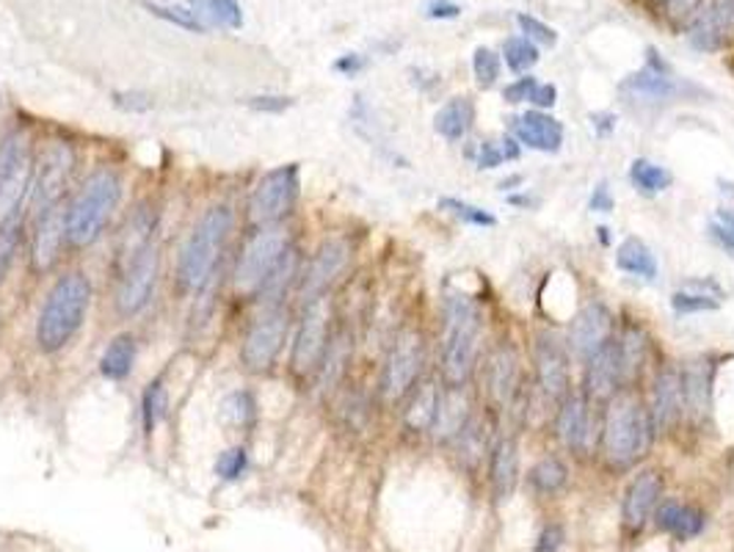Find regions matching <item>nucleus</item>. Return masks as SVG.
<instances>
[{"label":"nucleus","instance_id":"f257e3e1","mask_svg":"<svg viewBox=\"0 0 734 552\" xmlns=\"http://www.w3.org/2000/svg\"><path fill=\"white\" fill-rule=\"evenodd\" d=\"M91 304V282L80 272L56 279L37 321V345L44 354H56L78 335Z\"/></svg>","mask_w":734,"mask_h":552},{"label":"nucleus","instance_id":"f03ea898","mask_svg":"<svg viewBox=\"0 0 734 552\" xmlns=\"http://www.w3.org/2000/svg\"><path fill=\"white\" fill-rule=\"evenodd\" d=\"M119 199H122V180H119L117 171H91L65 213L67 244L83 249V246L100 240V235L106 233V224L111 221L113 210H117Z\"/></svg>","mask_w":734,"mask_h":552},{"label":"nucleus","instance_id":"7ed1b4c3","mask_svg":"<svg viewBox=\"0 0 734 552\" xmlns=\"http://www.w3.org/2000/svg\"><path fill=\"white\" fill-rule=\"evenodd\" d=\"M232 229V210L227 205H216L202 213L188 235L186 246L177 260V285L186 293H199L208 285L216 263H219L224 244Z\"/></svg>","mask_w":734,"mask_h":552},{"label":"nucleus","instance_id":"20e7f679","mask_svg":"<svg viewBox=\"0 0 734 552\" xmlns=\"http://www.w3.org/2000/svg\"><path fill=\"white\" fill-rule=\"evenodd\" d=\"M652 417L633 395H613L602 425V451L613 467H633L652 442Z\"/></svg>","mask_w":734,"mask_h":552},{"label":"nucleus","instance_id":"39448f33","mask_svg":"<svg viewBox=\"0 0 734 552\" xmlns=\"http://www.w3.org/2000/svg\"><path fill=\"white\" fill-rule=\"evenodd\" d=\"M480 341V313L469 298L450 293L445 302V337H442V373L450 387H462L475 365Z\"/></svg>","mask_w":734,"mask_h":552},{"label":"nucleus","instance_id":"423d86ee","mask_svg":"<svg viewBox=\"0 0 734 552\" xmlns=\"http://www.w3.org/2000/svg\"><path fill=\"white\" fill-rule=\"evenodd\" d=\"M33 188L31 144L22 130L0 138V221L20 216L22 203Z\"/></svg>","mask_w":734,"mask_h":552},{"label":"nucleus","instance_id":"0eeeda50","mask_svg":"<svg viewBox=\"0 0 734 552\" xmlns=\"http://www.w3.org/2000/svg\"><path fill=\"white\" fill-rule=\"evenodd\" d=\"M290 249L288 229L282 224H271V227H260L249 240H246L244 252L238 257V268H235V290L244 296H257L262 282L274 272L279 257Z\"/></svg>","mask_w":734,"mask_h":552},{"label":"nucleus","instance_id":"6e6552de","mask_svg":"<svg viewBox=\"0 0 734 552\" xmlns=\"http://www.w3.org/2000/svg\"><path fill=\"white\" fill-rule=\"evenodd\" d=\"M298 199V164H285L262 175L249 197V221L255 227L279 224Z\"/></svg>","mask_w":734,"mask_h":552},{"label":"nucleus","instance_id":"1a4fd4ad","mask_svg":"<svg viewBox=\"0 0 734 552\" xmlns=\"http://www.w3.org/2000/svg\"><path fill=\"white\" fill-rule=\"evenodd\" d=\"M423 365H426V345H423L420 332L406 329L400 332L398 341L389 348L387 362H384L381 393L387 401H400L415 390L420 378Z\"/></svg>","mask_w":734,"mask_h":552},{"label":"nucleus","instance_id":"9d476101","mask_svg":"<svg viewBox=\"0 0 734 552\" xmlns=\"http://www.w3.org/2000/svg\"><path fill=\"white\" fill-rule=\"evenodd\" d=\"M290 318L288 309L279 304V307H268L255 324L249 326L244 337V348H240V362L246 365V371L262 373L277 362L279 351H282L285 341H288Z\"/></svg>","mask_w":734,"mask_h":552},{"label":"nucleus","instance_id":"9b49d317","mask_svg":"<svg viewBox=\"0 0 734 552\" xmlns=\"http://www.w3.org/2000/svg\"><path fill=\"white\" fill-rule=\"evenodd\" d=\"M75 166V155L70 144H50L48 149L39 158V166L33 169V213L42 216V213L53 210L61 205L67 191V183H70Z\"/></svg>","mask_w":734,"mask_h":552},{"label":"nucleus","instance_id":"f8f14e48","mask_svg":"<svg viewBox=\"0 0 734 552\" xmlns=\"http://www.w3.org/2000/svg\"><path fill=\"white\" fill-rule=\"evenodd\" d=\"M160 274L158 246L149 244L139 255L125 263V272L119 276L117 287V309L125 318H133L147 307L155 293V282Z\"/></svg>","mask_w":734,"mask_h":552},{"label":"nucleus","instance_id":"ddd939ff","mask_svg":"<svg viewBox=\"0 0 734 552\" xmlns=\"http://www.w3.org/2000/svg\"><path fill=\"white\" fill-rule=\"evenodd\" d=\"M326 348H329V304H326V298H318V302L307 304L301 326L296 332L290 365H294L298 376L318 371Z\"/></svg>","mask_w":734,"mask_h":552},{"label":"nucleus","instance_id":"4468645a","mask_svg":"<svg viewBox=\"0 0 734 552\" xmlns=\"http://www.w3.org/2000/svg\"><path fill=\"white\" fill-rule=\"evenodd\" d=\"M687 39L702 53L726 48L734 39V0H707L693 17Z\"/></svg>","mask_w":734,"mask_h":552},{"label":"nucleus","instance_id":"2eb2a0df","mask_svg":"<svg viewBox=\"0 0 734 552\" xmlns=\"http://www.w3.org/2000/svg\"><path fill=\"white\" fill-rule=\"evenodd\" d=\"M586 362V395L591 401H605L607 404L613 395L622 393V382L627 378L622 343L607 341Z\"/></svg>","mask_w":734,"mask_h":552},{"label":"nucleus","instance_id":"dca6fc26","mask_svg":"<svg viewBox=\"0 0 734 552\" xmlns=\"http://www.w3.org/2000/svg\"><path fill=\"white\" fill-rule=\"evenodd\" d=\"M348 260H351V249H348L346 240H326L318 249V255L309 263L307 274L301 282V296L304 302H318L326 296L331 285L337 282V276L346 272Z\"/></svg>","mask_w":734,"mask_h":552},{"label":"nucleus","instance_id":"f3484780","mask_svg":"<svg viewBox=\"0 0 734 552\" xmlns=\"http://www.w3.org/2000/svg\"><path fill=\"white\" fill-rule=\"evenodd\" d=\"M67 210L53 207V210L37 216V229H33V244H31V266L37 274L50 272L59 263L61 246L67 240Z\"/></svg>","mask_w":734,"mask_h":552},{"label":"nucleus","instance_id":"a211bd4d","mask_svg":"<svg viewBox=\"0 0 734 552\" xmlns=\"http://www.w3.org/2000/svg\"><path fill=\"white\" fill-rule=\"evenodd\" d=\"M661 497H663V481L655 470H646V473L635 475V481L629 483L627 494H624V505H622L624 528H629V531H641L657 511Z\"/></svg>","mask_w":734,"mask_h":552},{"label":"nucleus","instance_id":"6ab92c4d","mask_svg":"<svg viewBox=\"0 0 734 552\" xmlns=\"http://www.w3.org/2000/svg\"><path fill=\"white\" fill-rule=\"evenodd\" d=\"M613 318L602 304H586L569 326V348L577 359H588L596 348L611 341Z\"/></svg>","mask_w":734,"mask_h":552},{"label":"nucleus","instance_id":"aec40b11","mask_svg":"<svg viewBox=\"0 0 734 552\" xmlns=\"http://www.w3.org/2000/svg\"><path fill=\"white\" fill-rule=\"evenodd\" d=\"M680 378L685 412L696 423H704L713 414V365H710V359H693L687 362Z\"/></svg>","mask_w":734,"mask_h":552},{"label":"nucleus","instance_id":"412c9836","mask_svg":"<svg viewBox=\"0 0 734 552\" xmlns=\"http://www.w3.org/2000/svg\"><path fill=\"white\" fill-rule=\"evenodd\" d=\"M682 412H685V401H682V378L674 367H665L655 382V393H652L649 417L655 434H665V431L674 428V423L680 420Z\"/></svg>","mask_w":734,"mask_h":552},{"label":"nucleus","instance_id":"4be33fe9","mask_svg":"<svg viewBox=\"0 0 734 552\" xmlns=\"http://www.w3.org/2000/svg\"><path fill=\"white\" fill-rule=\"evenodd\" d=\"M536 373L538 384H542L549 398H564L566 387H569V365H566L564 348L547 335L536 341Z\"/></svg>","mask_w":734,"mask_h":552},{"label":"nucleus","instance_id":"5701e85b","mask_svg":"<svg viewBox=\"0 0 734 552\" xmlns=\"http://www.w3.org/2000/svg\"><path fill=\"white\" fill-rule=\"evenodd\" d=\"M558 436L569 451L588 453L591 440H594V423H591L588 401L583 395H569L558 412Z\"/></svg>","mask_w":734,"mask_h":552},{"label":"nucleus","instance_id":"b1692460","mask_svg":"<svg viewBox=\"0 0 734 552\" xmlns=\"http://www.w3.org/2000/svg\"><path fill=\"white\" fill-rule=\"evenodd\" d=\"M514 134L525 147L538 149V152H558L564 144V125L553 119L549 114L542 111H527L525 117L512 119Z\"/></svg>","mask_w":734,"mask_h":552},{"label":"nucleus","instance_id":"393cba45","mask_svg":"<svg viewBox=\"0 0 734 552\" xmlns=\"http://www.w3.org/2000/svg\"><path fill=\"white\" fill-rule=\"evenodd\" d=\"M516 390H519V359H516L514 348L500 345L489 362V393L497 404L508 406L514 401Z\"/></svg>","mask_w":734,"mask_h":552},{"label":"nucleus","instance_id":"a878e982","mask_svg":"<svg viewBox=\"0 0 734 552\" xmlns=\"http://www.w3.org/2000/svg\"><path fill=\"white\" fill-rule=\"evenodd\" d=\"M516 473H519V459H516V442L512 436H503L495 442L489 456V481L497 500H508L516 489Z\"/></svg>","mask_w":734,"mask_h":552},{"label":"nucleus","instance_id":"bb28decb","mask_svg":"<svg viewBox=\"0 0 734 552\" xmlns=\"http://www.w3.org/2000/svg\"><path fill=\"white\" fill-rule=\"evenodd\" d=\"M469 423V398L462 387H450L439 398L437 420H434L432 431L437 434V440H453V436L462 434L464 425Z\"/></svg>","mask_w":734,"mask_h":552},{"label":"nucleus","instance_id":"cd10ccee","mask_svg":"<svg viewBox=\"0 0 734 552\" xmlns=\"http://www.w3.org/2000/svg\"><path fill=\"white\" fill-rule=\"evenodd\" d=\"M622 89L627 95L638 97V100H671V97L680 95V83L674 78H668V69H655L644 67L641 72H633L622 83Z\"/></svg>","mask_w":734,"mask_h":552},{"label":"nucleus","instance_id":"c85d7f7f","mask_svg":"<svg viewBox=\"0 0 734 552\" xmlns=\"http://www.w3.org/2000/svg\"><path fill=\"white\" fill-rule=\"evenodd\" d=\"M655 520L665 533H671V536L676 539H693L698 536L704 528L702 511L693 509V505L676 503V500H668V503L657 505Z\"/></svg>","mask_w":734,"mask_h":552},{"label":"nucleus","instance_id":"c756f323","mask_svg":"<svg viewBox=\"0 0 734 552\" xmlns=\"http://www.w3.org/2000/svg\"><path fill=\"white\" fill-rule=\"evenodd\" d=\"M136 354H139V345H136L133 335H117L111 343L106 345L100 356V373L108 382H125V378L133 373Z\"/></svg>","mask_w":734,"mask_h":552},{"label":"nucleus","instance_id":"7c9ffc66","mask_svg":"<svg viewBox=\"0 0 734 552\" xmlns=\"http://www.w3.org/2000/svg\"><path fill=\"white\" fill-rule=\"evenodd\" d=\"M475 108L467 97H453L445 106L439 108L437 117H434V130L447 141H458V138L467 136V130L473 128Z\"/></svg>","mask_w":734,"mask_h":552},{"label":"nucleus","instance_id":"2f4dec72","mask_svg":"<svg viewBox=\"0 0 734 552\" xmlns=\"http://www.w3.org/2000/svg\"><path fill=\"white\" fill-rule=\"evenodd\" d=\"M296 274H298V252L290 246V249L279 257V263L274 266V272L268 274V279L262 282L257 296H262V302H266L268 307H279V302L285 298L288 287L294 285Z\"/></svg>","mask_w":734,"mask_h":552},{"label":"nucleus","instance_id":"473e14b6","mask_svg":"<svg viewBox=\"0 0 734 552\" xmlns=\"http://www.w3.org/2000/svg\"><path fill=\"white\" fill-rule=\"evenodd\" d=\"M618 272L641 276V279H657V260L649 246L641 238H627L616 255Z\"/></svg>","mask_w":734,"mask_h":552},{"label":"nucleus","instance_id":"72a5a7b5","mask_svg":"<svg viewBox=\"0 0 734 552\" xmlns=\"http://www.w3.org/2000/svg\"><path fill=\"white\" fill-rule=\"evenodd\" d=\"M439 398L442 393L437 390V384H420V387L411 393L409 410H406V425H409L411 431H432L434 420H437Z\"/></svg>","mask_w":734,"mask_h":552},{"label":"nucleus","instance_id":"f704fd0d","mask_svg":"<svg viewBox=\"0 0 734 552\" xmlns=\"http://www.w3.org/2000/svg\"><path fill=\"white\" fill-rule=\"evenodd\" d=\"M188 6L208 28L216 26L235 31L244 26V11H240L238 0H188Z\"/></svg>","mask_w":734,"mask_h":552},{"label":"nucleus","instance_id":"c9c22d12","mask_svg":"<svg viewBox=\"0 0 734 552\" xmlns=\"http://www.w3.org/2000/svg\"><path fill=\"white\" fill-rule=\"evenodd\" d=\"M629 180H633V186L638 188L641 194H646V197L663 194L665 188L671 186L668 171H665L663 166L652 164V160H644V158H638L633 164V169H629Z\"/></svg>","mask_w":734,"mask_h":552},{"label":"nucleus","instance_id":"e433bc0d","mask_svg":"<svg viewBox=\"0 0 734 552\" xmlns=\"http://www.w3.org/2000/svg\"><path fill=\"white\" fill-rule=\"evenodd\" d=\"M145 9L149 11V14L160 17V20L171 22V26H177V28H186V31H191V33L208 31V26H205V22L194 14L191 6H171V3H158V0H145Z\"/></svg>","mask_w":734,"mask_h":552},{"label":"nucleus","instance_id":"4c0bfd02","mask_svg":"<svg viewBox=\"0 0 734 552\" xmlns=\"http://www.w3.org/2000/svg\"><path fill=\"white\" fill-rule=\"evenodd\" d=\"M166 410H169V393L163 387V378H155V382L147 384L145 398H141V417H145L147 434L158 428L160 420L166 417Z\"/></svg>","mask_w":734,"mask_h":552},{"label":"nucleus","instance_id":"58836bf2","mask_svg":"<svg viewBox=\"0 0 734 552\" xmlns=\"http://www.w3.org/2000/svg\"><path fill=\"white\" fill-rule=\"evenodd\" d=\"M566 481H569V470H566V464L561 462V459L549 456L530 470V483L544 494L558 492V489L566 486Z\"/></svg>","mask_w":734,"mask_h":552},{"label":"nucleus","instance_id":"ea45409f","mask_svg":"<svg viewBox=\"0 0 734 552\" xmlns=\"http://www.w3.org/2000/svg\"><path fill=\"white\" fill-rule=\"evenodd\" d=\"M224 417L235 425V428H249L251 423L257 420V404L255 395L246 393V390H235L224 398Z\"/></svg>","mask_w":734,"mask_h":552},{"label":"nucleus","instance_id":"a19ab883","mask_svg":"<svg viewBox=\"0 0 734 552\" xmlns=\"http://www.w3.org/2000/svg\"><path fill=\"white\" fill-rule=\"evenodd\" d=\"M22 238V213L0 221V285H3L6 274H9L11 263H14L17 246Z\"/></svg>","mask_w":734,"mask_h":552},{"label":"nucleus","instance_id":"79ce46f5","mask_svg":"<svg viewBox=\"0 0 734 552\" xmlns=\"http://www.w3.org/2000/svg\"><path fill=\"white\" fill-rule=\"evenodd\" d=\"M503 56H506V65L512 67V72H525L538 61V48L525 37H512L503 45Z\"/></svg>","mask_w":734,"mask_h":552},{"label":"nucleus","instance_id":"37998d69","mask_svg":"<svg viewBox=\"0 0 734 552\" xmlns=\"http://www.w3.org/2000/svg\"><path fill=\"white\" fill-rule=\"evenodd\" d=\"M246 470H249V453H246V447H227V451L219 453V459H216V475H219L221 481H240L246 475Z\"/></svg>","mask_w":734,"mask_h":552},{"label":"nucleus","instance_id":"c03bdc74","mask_svg":"<svg viewBox=\"0 0 734 552\" xmlns=\"http://www.w3.org/2000/svg\"><path fill=\"white\" fill-rule=\"evenodd\" d=\"M473 72L480 89H492L500 78V56L492 48H475L473 53Z\"/></svg>","mask_w":734,"mask_h":552},{"label":"nucleus","instance_id":"a18cd8bd","mask_svg":"<svg viewBox=\"0 0 734 552\" xmlns=\"http://www.w3.org/2000/svg\"><path fill=\"white\" fill-rule=\"evenodd\" d=\"M718 298L713 293H693V290H676L671 296V307L680 315L691 313H710V309H718Z\"/></svg>","mask_w":734,"mask_h":552},{"label":"nucleus","instance_id":"49530a36","mask_svg":"<svg viewBox=\"0 0 734 552\" xmlns=\"http://www.w3.org/2000/svg\"><path fill=\"white\" fill-rule=\"evenodd\" d=\"M439 207H442V210L453 213V216H458L462 221L475 224V227H495V224H497V218L492 216V213H486L484 207L467 205V203H462V199H456V197L439 199Z\"/></svg>","mask_w":734,"mask_h":552},{"label":"nucleus","instance_id":"de8ad7c7","mask_svg":"<svg viewBox=\"0 0 734 552\" xmlns=\"http://www.w3.org/2000/svg\"><path fill=\"white\" fill-rule=\"evenodd\" d=\"M516 22H519V28H522V33H525V39H530L533 45H544V48H553L555 42H558V33L553 31V28L547 26V22H542V20H536V17H530V14H519L516 17Z\"/></svg>","mask_w":734,"mask_h":552},{"label":"nucleus","instance_id":"09e8293b","mask_svg":"<svg viewBox=\"0 0 734 552\" xmlns=\"http://www.w3.org/2000/svg\"><path fill=\"white\" fill-rule=\"evenodd\" d=\"M113 102H117V108L130 114H145L152 108V100L145 91H113Z\"/></svg>","mask_w":734,"mask_h":552},{"label":"nucleus","instance_id":"8fccbe9b","mask_svg":"<svg viewBox=\"0 0 734 552\" xmlns=\"http://www.w3.org/2000/svg\"><path fill=\"white\" fill-rule=\"evenodd\" d=\"M249 106L260 114H282L294 106L290 97H279V95H257L249 97Z\"/></svg>","mask_w":734,"mask_h":552},{"label":"nucleus","instance_id":"3c124183","mask_svg":"<svg viewBox=\"0 0 734 552\" xmlns=\"http://www.w3.org/2000/svg\"><path fill=\"white\" fill-rule=\"evenodd\" d=\"M538 80L530 78V75H525V78L514 80L512 86H506V91H503V97H506V102H530L533 91H536Z\"/></svg>","mask_w":734,"mask_h":552},{"label":"nucleus","instance_id":"603ef678","mask_svg":"<svg viewBox=\"0 0 734 552\" xmlns=\"http://www.w3.org/2000/svg\"><path fill=\"white\" fill-rule=\"evenodd\" d=\"M561 544H564V528L561 525H547L542 533H538V542L533 552H558Z\"/></svg>","mask_w":734,"mask_h":552},{"label":"nucleus","instance_id":"864d4df0","mask_svg":"<svg viewBox=\"0 0 734 552\" xmlns=\"http://www.w3.org/2000/svg\"><path fill=\"white\" fill-rule=\"evenodd\" d=\"M710 238H713L715 244H718L721 249H724L726 255H730L734 260V233L730 227H726V224H718V221L710 224Z\"/></svg>","mask_w":734,"mask_h":552},{"label":"nucleus","instance_id":"5fc2aeb1","mask_svg":"<svg viewBox=\"0 0 734 552\" xmlns=\"http://www.w3.org/2000/svg\"><path fill=\"white\" fill-rule=\"evenodd\" d=\"M588 207L594 213H611L613 210V194H611V186H607V183H599V186L594 188Z\"/></svg>","mask_w":734,"mask_h":552},{"label":"nucleus","instance_id":"6e6d98bb","mask_svg":"<svg viewBox=\"0 0 734 552\" xmlns=\"http://www.w3.org/2000/svg\"><path fill=\"white\" fill-rule=\"evenodd\" d=\"M530 102L536 108H553L555 102H558V91H555V86L549 83H538L536 91H533Z\"/></svg>","mask_w":734,"mask_h":552},{"label":"nucleus","instance_id":"4d7b16f0","mask_svg":"<svg viewBox=\"0 0 734 552\" xmlns=\"http://www.w3.org/2000/svg\"><path fill=\"white\" fill-rule=\"evenodd\" d=\"M426 14L432 17V20H456V17L462 14V6L445 3V0H442V3H432V6H428Z\"/></svg>","mask_w":734,"mask_h":552},{"label":"nucleus","instance_id":"13d9d810","mask_svg":"<svg viewBox=\"0 0 734 552\" xmlns=\"http://www.w3.org/2000/svg\"><path fill=\"white\" fill-rule=\"evenodd\" d=\"M591 125H594L596 136H611L616 128V117L613 114H591Z\"/></svg>","mask_w":734,"mask_h":552},{"label":"nucleus","instance_id":"bf43d9fd","mask_svg":"<svg viewBox=\"0 0 734 552\" xmlns=\"http://www.w3.org/2000/svg\"><path fill=\"white\" fill-rule=\"evenodd\" d=\"M363 67H365V59L357 53H348V56H343L340 61H335V69L343 75H357Z\"/></svg>","mask_w":734,"mask_h":552},{"label":"nucleus","instance_id":"052dcab7","mask_svg":"<svg viewBox=\"0 0 734 552\" xmlns=\"http://www.w3.org/2000/svg\"><path fill=\"white\" fill-rule=\"evenodd\" d=\"M721 224H726L734 233V210H721Z\"/></svg>","mask_w":734,"mask_h":552},{"label":"nucleus","instance_id":"680f3d73","mask_svg":"<svg viewBox=\"0 0 734 552\" xmlns=\"http://www.w3.org/2000/svg\"><path fill=\"white\" fill-rule=\"evenodd\" d=\"M519 183H522V177H519V175H516V177H508V180H503V183H500V188H503V191H512V186L516 188V186H519Z\"/></svg>","mask_w":734,"mask_h":552},{"label":"nucleus","instance_id":"e2e57ef3","mask_svg":"<svg viewBox=\"0 0 734 552\" xmlns=\"http://www.w3.org/2000/svg\"><path fill=\"white\" fill-rule=\"evenodd\" d=\"M607 233H611V229H607V227H599V229H596V238H599L605 246L611 244V235H607Z\"/></svg>","mask_w":734,"mask_h":552},{"label":"nucleus","instance_id":"0e129e2a","mask_svg":"<svg viewBox=\"0 0 734 552\" xmlns=\"http://www.w3.org/2000/svg\"><path fill=\"white\" fill-rule=\"evenodd\" d=\"M663 3H674V0H663Z\"/></svg>","mask_w":734,"mask_h":552}]
</instances>
